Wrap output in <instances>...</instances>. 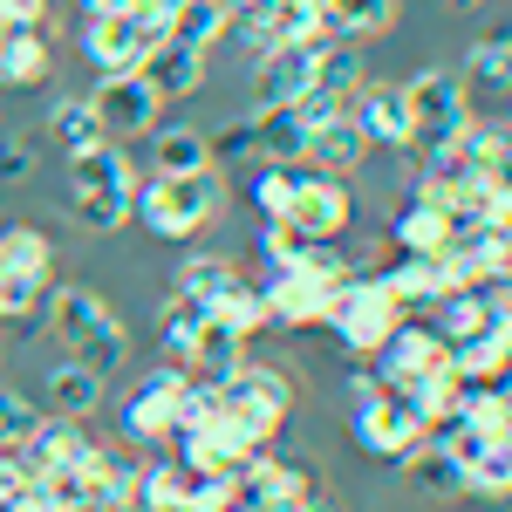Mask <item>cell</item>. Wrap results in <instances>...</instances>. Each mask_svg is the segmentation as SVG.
I'll use <instances>...</instances> for the list:
<instances>
[{"label": "cell", "mask_w": 512, "mask_h": 512, "mask_svg": "<svg viewBox=\"0 0 512 512\" xmlns=\"http://www.w3.org/2000/svg\"><path fill=\"white\" fill-rule=\"evenodd\" d=\"M219 212H226L219 164H212V171H192V178H158V171H151V185L130 192V219H137L151 239H178V246L198 239Z\"/></svg>", "instance_id": "obj_1"}, {"label": "cell", "mask_w": 512, "mask_h": 512, "mask_svg": "<svg viewBox=\"0 0 512 512\" xmlns=\"http://www.w3.org/2000/svg\"><path fill=\"white\" fill-rule=\"evenodd\" d=\"M48 328H55V342L89 362L96 376H117L123 355H130V335H123L117 308L103 301V294H89V287H62V294H48Z\"/></svg>", "instance_id": "obj_2"}, {"label": "cell", "mask_w": 512, "mask_h": 512, "mask_svg": "<svg viewBox=\"0 0 512 512\" xmlns=\"http://www.w3.org/2000/svg\"><path fill=\"white\" fill-rule=\"evenodd\" d=\"M130 192H137V178H130L123 144L103 137L89 151H69V212H76V226L117 233L123 219H130Z\"/></svg>", "instance_id": "obj_3"}, {"label": "cell", "mask_w": 512, "mask_h": 512, "mask_svg": "<svg viewBox=\"0 0 512 512\" xmlns=\"http://www.w3.org/2000/svg\"><path fill=\"white\" fill-rule=\"evenodd\" d=\"M403 321V308L390 301V287L376 274H349L335 294H328V308H321V328L342 342L349 355H376L390 342V328Z\"/></svg>", "instance_id": "obj_4"}, {"label": "cell", "mask_w": 512, "mask_h": 512, "mask_svg": "<svg viewBox=\"0 0 512 512\" xmlns=\"http://www.w3.org/2000/svg\"><path fill=\"white\" fill-rule=\"evenodd\" d=\"M219 403L233 410L239 424L253 431V444H274V431L294 417V383L280 369H260V362H239L219 376Z\"/></svg>", "instance_id": "obj_5"}, {"label": "cell", "mask_w": 512, "mask_h": 512, "mask_svg": "<svg viewBox=\"0 0 512 512\" xmlns=\"http://www.w3.org/2000/svg\"><path fill=\"white\" fill-rule=\"evenodd\" d=\"M349 437L369 451V458H390V465H403L424 437H431V424L417 417V403L403 390H376V396H362L349 410Z\"/></svg>", "instance_id": "obj_6"}, {"label": "cell", "mask_w": 512, "mask_h": 512, "mask_svg": "<svg viewBox=\"0 0 512 512\" xmlns=\"http://www.w3.org/2000/svg\"><path fill=\"white\" fill-rule=\"evenodd\" d=\"M403 110H410V144L403 151H437L465 130V103H458V76L451 69H417L403 82Z\"/></svg>", "instance_id": "obj_7"}, {"label": "cell", "mask_w": 512, "mask_h": 512, "mask_svg": "<svg viewBox=\"0 0 512 512\" xmlns=\"http://www.w3.org/2000/svg\"><path fill=\"white\" fill-rule=\"evenodd\" d=\"M294 239H342L355 226V198L342 178H328L315 164L294 171V198H287V219H280Z\"/></svg>", "instance_id": "obj_8"}, {"label": "cell", "mask_w": 512, "mask_h": 512, "mask_svg": "<svg viewBox=\"0 0 512 512\" xmlns=\"http://www.w3.org/2000/svg\"><path fill=\"white\" fill-rule=\"evenodd\" d=\"M444 362H451V349H444V342H437V328L424 315H403L390 328V342H383V349H376V383H383V390H417V383H424V376H437V369H444Z\"/></svg>", "instance_id": "obj_9"}, {"label": "cell", "mask_w": 512, "mask_h": 512, "mask_svg": "<svg viewBox=\"0 0 512 512\" xmlns=\"http://www.w3.org/2000/svg\"><path fill=\"white\" fill-rule=\"evenodd\" d=\"M506 89H512V41L485 35L458 69V103L465 123H506Z\"/></svg>", "instance_id": "obj_10"}, {"label": "cell", "mask_w": 512, "mask_h": 512, "mask_svg": "<svg viewBox=\"0 0 512 512\" xmlns=\"http://www.w3.org/2000/svg\"><path fill=\"white\" fill-rule=\"evenodd\" d=\"M185 383H192V369H185V362H164V369H151V376L137 383V396L123 403V431L137 437V444H171Z\"/></svg>", "instance_id": "obj_11"}, {"label": "cell", "mask_w": 512, "mask_h": 512, "mask_svg": "<svg viewBox=\"0 0 512 512\" xmlns=\"http://www.w3.org/2000/svg\"><path fill=\"white\" fill-rule=\"evenodd\" d=\"M321 48H328V35H301L287 41V48H267V55H253V96H260V110H287V103H301V89H308V76H315Z\"/></svg>", "instance_id": "obj_12"}, {"label": "cell", "mask_w": 512, "mask_h": 512, "mask_svg": "<svg viewBox=\"0 0 512 512\" xmlns=\"http://www.w3.org/2000/svg\"><path fill=\"white\" fill-rule=\"evenodd\" d=\"M158 89L137 76H103L96 89H89V110H96V123H103V137H151L158 130Z\"/></svg>", "instance_id": "obj_13"}, {"label": "cell", "mask_w": 512, "mask_h": 512, "mask_svg": "<svg viewBox=\"0 0 512 512\" xmlns=\"http://www.w3.org/2000/svg\"><path fill=\"white\" fill-rule=\"evenodd\" d=\"M151 48H158V35H151L144 21H130V14H89V21H82V55H89L96 76H130V69H144Z\"/></svg>", "instance_id": "obj_14"}, {"label": "cell", "mask_w": 512, "mask_h": 512, "mask_svg": "<svg viewBox=\"0 0 512 512\" xmlns=\"http://www.w3.org/2000/svg\"><path fill=\"white\" fill-rule=\"evenodd\" d=\"M355 89H362V48L328 35V48H321L315 76H308V89H301V103H294V110H301L308 123H321V117H335V110H349Z\"/></svg>", "instance_id": "obj_15"}, {"label": "cell", "mask_w": 512, "mask_h": 512, "mask_svg": "<svg viewBox=\"0 0 512 512\" xmlns=\"http://www.w3.org/2000/svg\"><path fill=\"white\" fill-rule=\"evenodd\" d=\"M349 123L362 130V144L376 151H403L410 144V110H403V82H369L349 96Z\"/></svg>", "instance_id": "obj_16"}, {"label": "cell", "mask_w": 512, "mask_h": 512, "mask_svg": "<svg viewBox=\"0 0 512 512\" xmlns=\"http://www.w3.org/2000/svg\"><path fill=\"white\" fill-rule=\"evenodd\" d=\"M376 280L390 287V301L403 315H431V301H444V294L458 287V274H451L444 253H403L390 274H376Z\"/></svg>", "instance_id": "obj_17"}, {"label": "cell", "mask_w": 512, "mask_h": 512, "mask_svg": "<svg viewBox=\"0 0 512 512\" xmlns=\"http://www.w3.org/2000/svg\"><path fill=\"white\" fill-rule=\"evenodd\" d=\"M451 233H458V212H451V205H437V198H424V192L403 198V212H396V226H390L396 253H444Z\"/></svg>", "instance_id": "obj_18"}, {"label": "cell", "mask_w": 512, "mask_h": 512, "mask_svg": "<svg viewBox=\"0 0 512 512\" xmlns=\"http://www.w3.org/2000/svg\"><path fill=\"white\" fill-rule=\"evenodd\" d=\"M362 158H369V144H362V130L349 123V110L308 123V158L301 164H315V171H328V178H349Z\"/></svg>", "instance_id": "obj_19"}, {"label": "cell", "mask_w": 512, "mask_h": 512, "mask_svg": "<svg viewBox=\"0 0 512 512\" xmlns=\"http://www.w3.org/2000/svg\"><path fill=\"white\" fill-rule=\"evenodd\" d=\"M506 355H512V321H492L485 335L458 342L451 349V376L465 390H485V383H506Z\"/></svg>", "instance_id": "obj_20"}, {"label": "cell", "mask_w": 512, "mask_h": 512, "mask_svg": "<svg viewBox=\"0 0 512 512\" xmlns=\"http://www.w3.org/2000/svg\"><path fill=\"white\" fill-rule=\"evenodd\" d=\"M205 62H212V55H198V48L158 41V48L144 55V69H137V76L151 82L164 103H178V96H198V89H205Z\"/></svg>", "instance_id": "obj_21"}, {"label": "cell", "mask_w": 512, "mask_h": 512, "mask_svg": "<svg viewBox=\"0 0 512 512\" xmlns=\"http://www.w3.org/2000/svg\"><path fill=\"white\" fill-rule=\"evenodd\" d=\"M103 383H110V376H96L76 355L55 362V369H48V417H76V424L96 417V410H103Z\"/></svg>", "instance_id": "obj_22"}, {"label": "cell", "mask_w": 512, "mask_h": 512, "mask_svg": "<svg viewBox=\"0 0 512 512\" xmlns=\"http://www.w3.org/2000/svg\"><path fill=\"white\" fill-rule=\"evenodd\" d=\"M321 28L335 41H383L396 28V0H321Z\"/></svg>", "instance_id": "obj_23"}, {"label": "cell", "mask_w": 512, "mask_h": 512, "mask_svg": "<svg viewBox=\"0 0 512 512\" xmlns=\"http://www.w3.org/2000/svg\"><path fill=\"white\" fill-rule=\"evenodd\" d=\"M253 151L260 164H301L308 158V117L287 103V110H253Z\"/></svg>", "instance_id": "obj_24"}, {"label": "cell", "mask_w": 512, "mask_h": 512, "mask_svg": "<svg viewBox=\"0 0 512 512\" xmlns=\"http://www.w3.org/2000/svg\"><path fill=\"white\" fill-rule=\"evenodd\" d=\"M21 451H28V458H21L28 472H69V465H76L82 451H89V437H82V424H76V417H41V424H35V437H28Z\"/></svg>", "instance_id": "obj_25"}, {"label": "cell", "mask_w": 512, "mask_h": 512, "mask_svg": "<svg viewBox=\"0 0 512 512\" xmlns=\"http://www.w3.org/2000/svg\"><path fill=\"white\" fill-rule=\"evenodd\" d=\"M48 35H35V28H7V41H0V89H41L48 82Z\"/></svg>", "instance_id": "obj_26"}, {"label": "cell", "mask_w": 512, "mask_h": 512, "mask_svg": "<svg viewBox=\"0 0 512 512\" xmlns=\"http://www.w3.org/2000/svg\"><path fill=\"white\" fill-rule=\"evenodd\" d=\"M205 315L219 321V328H233L239 342H253L260 328H274V308H267V294H260V287H246V280H233V287H226V294H219Z\"/></svg>", "instance_id": "obj_27"}, {"label": "cell", "mask_w": 512, "mask_h": 512, "mask_svg": "<svg viewBox=\"0 0 512 512\" xmlns=\"http://www.w3.org/2000/svg\"><path fill=\"white\" fill-rule=\"evenodd\" d=\"M403 465H410V485H417V492H431V499H458V492H465V465H458L437 437H424Z\"/></svg>", "instance_id": "obj_28"}, {"label": "cell", "mask_w": 512, "mask_h": 512, "mask_svg": "<svg viewBox=\"0 0 512 512\" xmlns=\"http://www.w3.org/2000/svg\"><path fill=\"white\" fill-rule=\"evenodd\" d=\"M151 171L158 178H192V171H212V151H205V130H158L151 144Z\"/></svg>", "instance_id": "obj_29"}, {"label": "cell", "mask_w": 512, "mask_h": 512, "mask_svg": "<svg viewBox=\"0 0 512 512\" xmlns=\"http://www.w3.org/2000/svg\"><path fill=\"white\" fill-rule=\"evenodd\" d=\"M239 349H246V342H239L233 328H219V321L205 315V328H198L192 349H185V369H192V376H205V383H219L226 369H239Z\"/></svg>", "instance_id": "obj_30"}, {"label": "cell", "mask_w": 512, "mask_h": 512, "mask_svg": "<svg viewBox=\"0 0 512 512\" xmlns=\"http://www.w3.org/2000/svg\"><path fill=\"white\" fill-rule=\"evenodd\" d=\"M226 35V7L219 0H185L178 14H171V28L164 41H178V48H198V55H212V41Z\"/></svg>", "instance_id": "obj_31"}, {"label": "cell", "mask_w": 512, "mask_h": 512, "mask_svg": "<svg viewBox=\"0 0 512 512\" xmlns=\"http://www.w3.org/2000/svg\"><path fill=\"white\" fill-rule=\"evenodd\" d=\"M48 233L35 226H7L0 233V274H21V280H48Z\"/></svg>", "instance_id": "obj_32"}, {"label": "cell", "mask_w": 512, "mask_h": 512, "mask_svg": "<svg viewBox=\"0 0 512 512\" xmlns=\"http://www.w3.org/2000/svg\"><path fill=\"white\" fill-rule=\"evenodd\" d=\"M48 137L62 144V151H89V144H103V123L89 110V96H62L55 110H48Z\"/></svg>", "instance_id": "obj_33"}, {"label": "cell", "mask_w": 512, "mask_h": 512, "mask_svg": "<svg viewBox=\"0 0 512 512\" xmlns=\"http://www.w3.org/2000/svg\"><path fill=\"white\" fill-rule=\"evenodd\" d=\"M205 328V301H192V294H171V308H164L158 321V342L171 362H185V349H192V335Z\"/></svg>", "instance_id": "obj_34"}, {"label": "cell", "mask_w": 512, "mask_h": 512, "mask_svg": "<svg viewBox=\"0 0 512 512\" xmlns=\"http://www.w3.org/2000/svg\"><path fill=\"white\" fill-rule=\"evenodd\" d=\"M233 280H239L233 260H185V267H178V294H192V301H205V308H212Z\"/></svg>", "instance_id": "obj_35"}, {"label": "cell", "mask_w": 512, "mask_h": 512, "mask_svg": "<svg viewBox=\"0 0 512 512\" xmlns=\"http://www.w3.org/2000/svg\"><path fill=\"white\" fill-rule=\"evenodd\" d=\"M294 171H301V164H260V171H253V205H260V219H287Z\"/></svg>", "instance_id": "obj_36"}, {"label": "cell", "mask_w": 512, "mask_h": 512, "mask_svg": "<svg viewBox=\"0 0 512 512\" xmlns=\"http://www.w3.org/2000/svg\"><path fill=\"white\" fill-rule=\"evenodd\" d=\"M35 424H41V410L21 390H7V383H0V451H21V444L35 437Z\"/></svg>", "instance_id": "obj_37"}, {"label": "cell", "mask_w": 512, "mask_h": 512, "mask_svg": "<svg viewBox=\"0 0 512 512\" xmlns=\"http://www.w3.org/2000/svg\"><path fill=\"white\" fill-rule=\"evenodd\" d=\"M465 492H478V499H506V492H512V458H506V444H492L478 465H465Z\"/></svg>", "instance_id": "obj_38"}, {"label": "cell", "mask_w": 512, "mask_h": 512, "mask_svg": "<svg viewBox=\"0 0 512 512\" xmlns=\"http://www.w3.org/2000/svg\"><path fill=\"white\" fill-rule=\"evenodd\" d=\"M205 151H212V164H233V158H253V117L226 123L219 137H205Z\"/></svg>", "instance_id": "obj_39"}, {"label": "cell", "mask_w": 512, "mask_h": 512, "mask_svg": "<svg viewBox=\"0 0 512 512\" xmlns=\"http://www.w3.org/2000/svg\"><path fill=\"white\" fill-rule=\"evenodd\" d=\"M35 171V137H0V178H28Z\"/></svg>", "instance_id": "obj_40"}, {"label": "cell", "mask_w": 512, "mask_h": 512, "mask_svg": "<svg viewBox=\"0 0 512 512\" xmlns=\"http://www.w3.org/2000/svg\"><path fill=\"white\" fill-rule=\"evenodd\" d=\"M178 7H185V0H130L123 14H130V21H144V28L164 41V28H171V14H178Z\"/></svg>", "instance_id": "obj_41"}, {"label": "cell", "mask_w": 512, "mask_h": 512, "mask_svg": "<svg viewBox=\"0 0 512 512\" xmlns=\"http://www.w3.org/2000/svg\"><path fill=\"white\" fill-rule=\"evenodd\" d=\"M48 0H0V28H41Z\"/></svg>", "instance_id": "obj_42"}, {"label": "cell", "mask_w": 512, "mask_h": 512, "mask_svg": "<svg viewBox=\"0 0 512 512\" xmlns=\"http://www.w3.org/2000/svg\"><path fill=\"white\" fill-rule=\"evenodd\" d=\"M376 390H383V383H376V369H355V376H349V396H355V403H362V396H376Z\"/></svg>", "instance_id": "obj_43"}, {"label": "cell", "mask_w": 512, "mask_h": 512, "mask_svg": "<svg viewBox=\"0 0 512 512\" xmlns=\"http://www.w3.org/2000/svg\"><path fill=\"white\" fill-rule=\"evenodd\" d=\"M130 0H82V14H123Z\"/></svg>", "instance_id": "obj_44"}, {"label": "cell", "mask_w": 512, "mask_h": 512, "mask_svg": "<svg viewBox=\"0 0 512 512\" xmlns=\"http://www.w3.org/2000/svg\"><path fill=\"white\" fill-rule=\"evenodd\" d=\"M280 512H335V506H328V499H315V492H308V499H294V506H280Z\"/></svg>", "instance_id": "obj_45"}, {"label": "cell", "mask_w": 512, "mask_h": 512, "mask_svg": "<svg viewBox=\"0 0 512 512\" xmlns=\"http://www.w3.org/2000/svg\"><path fill=\"white\" fill-rule=\"evenodd\" d=\"M458 7H478V0H458Z\"/></svg>", "instance_id": "obj_46"}, {"label": "cell", "mask_w": 512, "mask_h": 512, "mask_svg": "<svg viewBox=\"0 0 512 512\" xmlns=\"http://www.w3.org/2000/svg\"><path fill=\"white\" fill-rule=\"evenodd\" d=\"M219 7H226V0H219Z\"/></svg>", "instance_id": "obj_47"}]
</instances>
